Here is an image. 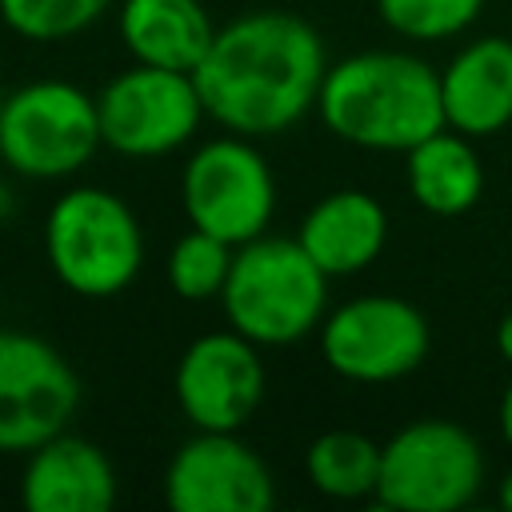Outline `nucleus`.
I'll return each mask as SVG.
<instances>
[{"mask_svg": "<svg viewBox=\"0 0 512 512\" xmlns=\"http://www.w3.org/2000/svg\"><path fill=\"white\" fill-rule=\"evenodd\" d=\"M324 72V40L296 12H248L228 20L192 68L208 120L252 140L300 124L316 108Z\"/></svg>", "mask_w": 512, "mask_h": 512, "instance_id": "obj_1", "label": "nucleus"}, {"mask_svg": "<svg viewBox=\"0 0 512 512\" xmlns=\"http://www.w3.org/2000/svg\"><path fill=\"white\" fill-rule=\"evenodd\" d=\"M316 116L336 140L372 152H408L424 136L448 128L440 72L392 48L352 52L328 64Z\"/></svg>", "mask_w": 512, "mask_h": 512, "instance_id": "obj_2", "label": "nucleus"}, {"mask_svg": "<svg viewBox=\"0 0 512 512\" xmlns=\"http://www.w3.org/2000/svg\"><path fill=\"white\" fill-rule=\"evenodd\" d=\"M328 272L296 236H256L236 248L220 308L228 328L260 348L312 336L328 316Z\"/></svg>", "mask_w": 512, "mask_h": 512, "instance_id": "obj_3", "label": "nucleus"}, {"mask_svg": "<svg viewBox=\"0 0 512 512\" xmlns=\"http://www.w3.org/2000/svg\"><path fill=\"white\" fill-rule=\"evenodd\" d=\"M44 256L72 296L112 300L144 264V228L116 192L80 184L52 200L44 216Z\"/></svg>", "mask_w": 512, "mask_h": 512, "instance_id": "obj_4", "label": "nucleus"}, {"mask_svg": "<svg viewBox=\"0 0 512 512\" xmlns=\"http://www.w3.org/2000/svg\"><path fill=\"white\" fill-rule=\"evenodd\" d=\"M100 148L96 96L72 80H28L0 104V160L24 180L76 176Z\"/></svg>", "mask_w": 512, "mask_h": 512, "instance_id": "obj_5", "label": "nucleus"}, {"mask_svg": "<svg viewBox=\"0 0 512 512\" xmlns=\"http://www.w3.org/2000/svg\"><path fill=\"white\" fill-rule=\"evenodd\" d=\"M484 488L480 440L440 416L412 420L380 444L376 504L396 512H456Z\"/></svg>", "mask_w": 512, "mask_h": 512, "instance_id": "obj_6", "label": "nucleus"}, {"mask_svg": "<svg viewBox=\"0 0 512 512\" xmlns=\"http://www.w3.org/2000/svg\"><path fill=\"white\" fill-rule=\"evenodd\" d=\"M180 204L192 228L240 248L268 232L276 212V176L252 136L224 132L184 160Z\"/></svg>", "mask_w": 512, "mask_h": 512, "instance_id": "obj_7", "label": "nucleus"}, {"mask_svg": "<svg viewBox=\"0 0 512 512\" xmlns=\"http://www.w3.org/2000/svg\"><path fill=\"white\" fill-rule=\"evenodd\" d=\"M104 148L128 160H156L184 148L204 124V100L192 72L132 64L96 92Z\"/></svg>", "mask_w": 512, "mask_h": 512, "instance_id": "obj_8", "label": "nucleus"}, {"mask_svg": "<svg viewBox=\"0 0 512 512\" xmlns=\"http://www.w3.org/2000/svg\"><path fill=\"white\" fill-rule=\"evenodd\" d=\"M316 336L324 364L352 384H392L416 372L432 348L424 312L384 292L352 296L328 308Z\"/></svg>", "mask_w": 512, "mask_h": 512, "instance_id": "obj_9", "label": "nucleus"}, {"mask_svg": "<svg viewBox=\"0 0 512 512\" xmlns=\"http://www.w3.org/2000/svg\"><path fill=\"white\" fill-rule=\"evenodd\" d=\"M80 376L36 332L0 328V456H28L72 424Z\"/></svg>", "mask_w": 512, "mask_h": 512, "instance_id": "obj_10", "label": "nucleus"}, {"mask_svg": "<svg viewBox=\"0 0 512 512\" xmlns=\"http://www.w3.org/2000/svg\"><path fill=\"white\" fill-rule=\"evenodd\" d=\"M172 392L192 428L240 432L264 400L260 344H252L236 328L196 336L176 360Z\"/></svg>", "mask_w": 512, "mask_h": 512, "instance_id": "obj_11", "label": "nucleus"}, {"mask_svg": "<svg viewBox=\"0 0 512 512\" xmlns=\"http://www.w3.org/2000/svg\"><path fill=\"white\" fill-rule=\"evenodd\" d=\"M164 504L176 512H268L276 476L236 432L196 428L164 468Z\"/></svg>", "mask_w": 512, "mask_h": 512, "instance_id": "obj_12", "label": "nucleus"}, {"mask_svg": "<svg viewBox=\"0 0 512 512\" xmlns=\"http://www.w3.org/2000/svg\"><path fill=\"white\" fill-rule=\"evenodd\" d=\"M20 500L28 512H108L116 504V468L96 440L64 428L28 452Z\"/></svg>", "mask_w": 512, "mask_h": 512, "instance_id": "obj_13", "label": "nucleus"}, {"mask_svg": "<svg viewBox=\"0 0 512 512\" xmlns=\"http://www.w3.org/2000/svg\"><path fill=\"white\" fill-rule=\"evenodd\" d=\"M448 128L480 140L512 124V40L480 36L464 44L440 72Z\"/></svg>", "mask_w": 512, "mask_h": 512, "instance_id": "obj_14", "label": "nucleus"}, {"mask_svg": "<svg viewBox=\"0 0 512 512\" xmlns=\"http://www.w3.org/2000/svg\"><path fill=\"white\" fill-rule=\"evenodd\" d=\"M296 240L328 276H356L380 260L388 244V212L364 188H336L304 212Z\"/></svg>", "mask_w": 512, "mask_h": 512, "instance_id": "obj_15", "label": "nucleus"}, {"mask_svg": "<svg viewBox=\"0 0 512 512\" xmlns=\"http://www.w3.org/2000/svg\"><path fill=\"white\" fill-rule=\"evenodd\" d=\"M116 28L136 64L176 72H192L216 36V24L200 0H124Z\"/></svg>", "mask_w": 512, "mask_h": 512, "instance_id": "obj_16", "label": "nucleus"}, {"mask_svg": "<svg viewBox=\"0 0 512 512\" xmlns=\"http://www.w3.org/2000/svg\"><path fill=\"white\" fill-rule=\"evenodd\" d=\"M404 176L412 200L432 216H464L484 196V164L472 136L440 128L404 152Z\"/></svg>", "mask_w": 512, "mask_h": 512, "instance_id": "obj_17", "label": "nucleus"}, {"mask_svg": "<svg viewBox=\"0 0 512 512\" xmlns=\"http://www.w3.org/2000/svg\"><path fill=\"white\" fill-rule=\"evenodd\" d=\"M304 472L312 488L328 500H364L376 496L380 480V444L352 428L320 432L304 452Z\"/></svg>", "mask_w": 512, "mask_h": 512, "instance_id": "obj_18", "label": "nucleus"}, {"mask_svg": "<svg viewBox=\"0 0 512 512\" xmlns=\"http://www.w3.org/2000/svg\"><path fill=\"white\" fill-rule=\"evenodd\" d=\"M232 256H236V244H228L204 228H188L168 248V260H164L168 288L180 300H220L228 272H232Z\"/></svg>", "mask_w": 512, "mask_h": 512, "instance_id": "obj_19", "label": "nucleus"}, {"mask_svg": "<svg viewBox=\"0 0 512 512\" xmlns=\"http://www.w3.org/2000/svg\"><path fill=\"white\" fill-rule=\"evenodd\" d=\"M112 0H0V20L12 36L32 44H60L88 32Z\"/></svg>", "mask_w": 512, "mask_h": 512, "instance_id": "obj_20", "label": "nucleus"}, {"mask_svg": "<svg viewBox=\"0 0 512 512\" xmlns=\"http://www.w3.org/2000/svg\"><path fill=\"white\" fill-rule=\"evenodd\" d=\"M380 20L416 44H440L460 36L484 12V0H376Z\"/></svg>", "mask_w": 512, "mask_h": 512, "instance_id": "obj_21", "label": "nucleus"}, {"mask_svg": "<svg viewBox=\"0 0 512 512\" xmlns=\"http://www.w3.org/2000/svg\"><path fill=\"white\" fill-rule=\"evenodd\" d=\"M496 352L504 356V364H512V312H504L496 324Z\"/></svg>", "mask_w": 512, "mask_h": 512, "instance_id": "obj_22", "label": "nucleus"}, {"mask_svg": "<svg viewBox=\"0 0 512 512\" xmlns=\"http://www.w3.org/2000/svg\"><path fill=\"white\" fill-rule=\"evenodd\" d=\"M500 436H504V444L512 448V380H508V388H504V396H500Z\"/></svg>", "mask_w": 512, "mask_h": 512, "instance_id": "obj_23", "label": "nucleus"}, {"mask_svg": "<svg viewBox=\"0 0 512 512\" xmlns=\"http://www.w3.org/2000/svg\"><path fill=\"white\" fill-rule=\"evenodd\" d=\"M12 212H16V196H12V192L0 184V220H8Z\"/></svg>", "mask_w": 512, "mask_h": 512, "instance_id": "obj_24", "label": "nucleus"}, {"mask_svg": "<svg viewBox=\"0 0 512 512\" xmlns=\"http://www.w3.org/2000/svg\"><path fill=\"white\" fill-rule=\"evenodd\" d=\"M500 504L504 508H512V468L504 472V480H500Z\"/></svg>", "mask_w": 512, "mask_h": 512, "instance_id": "obj_25", "label": "nucleus"}, {"mask_svg": "<svg viewBox=\"0 0 512 512\" xmlns=\"http://www.w3.org/2000/svg\"><path fill=\"white\" fill-rule=\"evenodd\" d=\"M0 104H4V92H0Z\"/></svg>", "mask_w": 512, "mask_h": 512, "instance_id": "obj_26", "label": "nucleus"}]
</instances>
